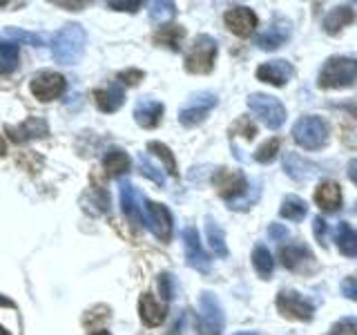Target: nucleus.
I'll list each match as a JSON object with an SVG mask.
<instances>
[{"mask_svg": "<svg viewBox=\"0 0 357 335\" xmlns=\"http://www.w3.org/2000/svg\"><path fill=\"white\" fill-rule=\"evenodd\" d=\"M87 40V31L78 22H70L63 29L56 31V36L52 38V56L56 63L61 65H74L83 56Z\"/></svg>", "mask_w": 357, "mask_h": 335, "instance_id": "obj_1", "label": "nucleus"}, {"mask_svg": "<svg viewBox=\"0 0 357 335\" xmlns=\"http://www.w3.org/2000/svg\"><path fill=\"white\" fill-rule=\"evenodd\" d=\"M357 81V59L351 56H331L324 63L317 76V85L321 89H344Z\"/></svg>", "mask_w": 357, "mask_h": 335, "instance_id": "obj_2", "label": "nucleus"}, {"mask_svg": "<svg viewBox=\"0 0 357 335\" xmlns=\"http://www.w3.org/2000/svg\"><path fill=\"white\" fill-rule=\"evenodd\" d=\"M328 134H331L328 123L315 114L301 117L293 126V139L299 148H304V150L324 148V145L328 143Z\"/></svg>", "mask_w": 357, "mask_h": 335, "instance_id": "obj_3", "label": "nucleus"}, {"mask_svg": "<svg viewBox=\"0 0 357 335\" xmlns=\"http://www.w3.org/2000/svg\"><path fill=\"white\" fill-rule=\"evenodd\" d=\"M217 50V40L208 34H201L190 45V52L185 56V70L190 74H210L212 67H215Z\"/></svg>", "mask_w": 357, "mask_h": 335, "instance_id": "obj_4", "label": "nucleus"}, {"mask_svg": "<svg viewBox=\"0 0 357 335\" xmlns=\"http://www.w3.org/2000/svg\"><path fill=\"white\" fill-rule=\"evenodd\" d=\"M141 223H148L150 232L156 239L167 244L172 237V215L163 204L141 199Z\"/></svg>", "mask_w": 357, "mask_h": 335, "instance_id": "obj_5", "label": "nucleus"}, {"mask_svg": "<svg viewBox=\"0 0 357 335\" xmlns=\"http://www.w3.org/2000/svg\"><path fill=\"white\" fill-rule=\"evenodd\" d=\"M248 107L257 114L266 128L279 130L286 121V107L279 98L271 94H250L248 96Z\"/></svg>", "mask_w": 357, "mask_h": 335, "instance_id": "obj_6", "label": "nucleus"}, {"mask_svg": "<svg viewBox=\"0 0 357 335\" xmlns=\"http://www.w3.org/2000/svg\"><path fill=\"white\" fill-rule=\"evenodd\" d=\"M199 333L201 335H221L223 324H226V315L219 304L215 293H201L199 299Z\"/></svg>", "mask_w": 357, "mask_h": 335, "instance_id": "obj_7", "label": "nucleus"}, {"mask_svg": "<svg viewBox=\"0 0 357 335\" xmlns=\"http://www.w3.org/2000/svg\"><path fill=\"white\" fill-rule=\"evenodd\" d=\"M217 105V96L212 92H197L190 96L188 103L178 110V123L183 128H197L199 123H204L210 110Z\"/></svg>", "mask_w": 357, "mask_h": 335, "instance_id": "obj_8", "label": "nucleus"}, {"mask_svg": "<svg viewBox=\"0 0 357 335\" xmlns=\"http://www.w3.org/2000/svg\"><path fill=\"white\" fill-rule=\"evenodd\" d=\"M277 308L282 313L284 318H290V320H299V322H310L312 320V304L301 297L295 290H282V293L277 295Z\"/></svg>", "mask_w": 357, "mask_h": 335, "instance_id": "obj_9", "label": "nucleus"}, {"mask_svg": "<svg viewBox=\"0 0 357 335\" xmlns=\"http://www.w3.org/2000/svg\"><path fill=\"white\" fill-rule=\"evenodd\" d=\"M183 248H185V262L190 268H195L199 273H210V268H212L210 257L204 251V246H201L199 232L195 226H188L183 230Z\"/></svg>", "mask_w": 357, "mask_h": 335, "instance_id": "obj_10", "label": "nucleus"}, {"mask_svg": "<svg viewBox=\"0 0 357 335\" xmlns=\"http://www.w3.org/2000/svg\"><path fill=\"white\" fill-rule=\"evenodd\" d=\"M65 76L59 74V72H43L38 74L36 78L31 81L29 89H31V94L36 96L38 100H54V98H59L63 92H65Z\"/></svg>", "mask_w": 357, "mask_h": 335, "instance_id": "obj_11", "label": "nucleus"}, {"mask_svg": "<svg viewBox=\"0 0 357 335\" xmlns=\"http://www.w3.org/2000/svg\"><path fill=\"white\" fill-rule=\"evenodd\" d=\"M223 20H226V27L234 34V36L239 38H248L250 34L255 31L257 27V14L252 9L248 7H232L226 11V16H223Z\"/></svg>", "mask_w": 357, "mask_h": 335, "instance_id": "obj_12", "label": "nucleus"}, {"mask_svg": "<svg viewBox=\"0 0 357 335\" xmlns=\"http://www.w3.org/2000/svg\"><path fill=\"white\" fill-rule=\"evenodd\" d=\"M282 262L288 271H295V273H312L317 268L315 257H312V253L301 244H293L282 248Z\"/></svg>", "mask_w": 357, "mask_h": 335, "instance_id": "obj_13", "label": "nucleus"}, {"mask_svg": "<svg viewBox=\"0 0 357 335\" xmlns=\"http://www.w3.org/2000/svg\"><path fill=\"white\" fill-rule=\"evenodd\" d=\"M293 76H295V67L290 65L288 61H282V59L268 61V63L257 67V78L264 81V83H271L275 87L286 85Z\"/></svg>", "mask_w": 357, "mask_h": 335, "instance_id": "obj_14", "label": "nucleus"}, {"mask_svg": "<svg viewBox=\"0 0 357 335\" xmlns=\"http://www.w3.org/2000/svg\"><path fill=\"white\" fill-rule=\"evenodd\" d=\"M290 34H293V27H290V22L284 20V18H277L271 27H268L266 31H261L259 36H257V47L264 50V52L279 50L290 38Z\"/></svg>", "mask_w": 357, "mask_h": 335, "instance_id": "obj_15", "label": "nucleus"}, {"mask_svg": "<svg viewBox=\"0 0 357 335\" xmlns=\"http://www.w3.org/2000/svg\"><path fill=\"white\" fill-rule=\"evenodd\" d=\"M284 170H286V174L290 179H293V181L306 184V181H310V179L319 172V165L308 161V159H304V156H299L297 152H286V156H284Z\"/></svg>", "mask_w": 357, "mask_h": 335, "instance_id": "obj_16", "label": "nucleus"}, {"mask_svg": "<svg viewBox=\"0 0 357 335\" xmlns=\"http://www.w3.org/2000/svg\"><path fill=\"white\" fill-rule=\"evenodd\" d=\"M161 117H163V103H159V100H154L150 96H143L137 103V107H134V119H137V123L145 130H152L159 126Z\"/></svg>", "mask_w": 357, "mask_h": 335, "instance_id": "obj_17", "label": "nucleus"}, {"mask_svg": "<svg viewBox=\"0 0 357 335\" xmlns=\"http://www.w3.org/2000/svg\"><path fill=\"white\" fill-rule=\"evenodd\" d=\"M9 132V139L16 141V143H22V141H29V139H40L45 134L50 132V126L47 121H43L38 117H29L27 121H22L20 126H14V128H7Z\"/></svg>", "mask_w": 357, "mask_h": 335, "instance_id": "obj_18", "label": "nucleus"}, {"mask_svg": "<svg viewBox=\"0 0 357 335\" xmlns=\"http://www.w3.org/2000/svg\"><path fill=\"white\" fill-rule=\"evenodd\" d=\"M139 313L145 327H161L167 315V306L150 293H143L139 299Z\"/></svg>", "mask_w": 357, "mask_h": 335, "instance_id": "obj_19", "label": "nucleus"}, {"mask_svg": "<svg viewBox=\"0 0 357 335\" xmlns=\"http://www.w3.org/2000/svg\"><path fill=\"white\" fill-rule=\"evenodd\" d=\"M119 199H121V210L134 226L141 223V206H139V193L130 181H121L119 184Z\"/></svg>", "mask_w": 357, "mask_h": 335, "instance_id": "obj_20", "label": "nucleus"}, {"mask_svg": "<svg viewBox=\"0 0 357 335\" xmlns=\"http://www.w3.org/2000/svg\"><path fill=\"white\" fill-rule=\"evenodd\" d=\"M315 204L324 212H335L342 208V188L335 181H321L315 190Z\"/></svg>", "mask_w": 357, "mask_h": 335, "instance_id": "obj_21", "label": "nucleus"}, {"mask_svg": "<svg viewBox=\"0 0 357 335\" xmlns=\"http://www.w3.org/2000/svg\"><path fill=\"white\" fill-rule=\"evenodd\" d=\"M123 103H126V92H123V87H119L116 83L96 92V105L98 110L107 112V114L116 112Z\"/></svg>", "mask_w": 357, "mask_h": 335, "instance_id": "obj_22", "label": "nucleus"}, {"mask_svg": "<svg viewBox=\"0 0 357 335\" xmlns=\"http://www.w3.org/2000/svg\"><path fill=\"white\" fill-rule=\"evenodd\" d=\"M335 241H337V248L346 257H357V230L351 223H337V232H335Z\"/></svg>", "mask_w": 357, "mask_h": 335, "instance_id": "obj_23", "label": "nucleus"}, {"mask_svg": "<svg viewBox=\"0 0 357 335\" xmlns=\"http://www.w3.org/2000/svg\"><path fill=\"white\" fill-rule=\"evenodd\" d=\"M355 20V11L351 5H342V7H335L331 14L324 18V29L328 34H337L340 29H344L346 25H351Z\"/></svg>", "mask_w": 357, "mask_h": 335, "instance_id": "obj_24", "label": "nucleus"}, {"mask_svg": "<svg viewBox=\"0 0 357 335\" xmlns=\"http://www.w3.org/2000/svg\"><path fill=\"white\" fill-rule=\"evenodd\" d=\"M206 234H208V244H210L212 253H215L217 257H228L226 232L221 230V226L212 217L206 219Z\"/></svg>", "mask_w": 357, "mask_h": 335, "instance_id": "obj_25", "label": "nucleus"}, {"mask_svg": "<svg viewBox=\"0 0 357 335\" xmlns=\"http://www.w3.org/2000/svg\"><path fill=\"white\" fill-rule=\"evenodd\" d=\"M132 165V159L128 156V152L123 150H109L103 156V168L109 177H119V174H126Z\"/></svg>", "mask_w": 357, "mask_h": 335, "instance_id": "obj_26", "label": "nucleus"}, {"mask_svg": "<svg viewBox=\"0 0 357 335\" xmlns=\"http://www.w3.org/2000/svg\"><path fill=\"white\" fill-rule=\"evenodd\" d=\"M306 212H308V204L297 195H288L282 201V208H279V215L288 221H301L306 217Z\"/></svg>", "mask_w": 357, "mask_h": 335, "instance_id": "obj_27", "label": "nucleus"}, {"mask_svg": "<svg viewBox=\"0 0 357 335\" xmlns=\"http://www.w3.org/2000/svg\"><path fill=\"white\" fill-rule=\"evenodd\" d=\"M252 266H255L257 275H259L261 279H271V275L275 271V260H273V255H271V251L266 248V246H255Z\"/></svg>", "mask_w": 357, "mask_h": 335, "instance_id": "obj_28", "label": "nucleus"}, {"mask_svg": "<svg viewBox=\"0 0 357 335\" xmlns=\"http://www.w3.org/2000/svg\"><path fill=\"white\" fill-rule=\"evenodd\" d=\"M183 36H185V31H183V27H178V25H163L159 31H156V36H154V40L156 43H161V45H165V47H170V50H178L181 47V40H183Z\"/></svg>", "mask_w": 357, "mask_h": 335, "instance_id": "obj_29", "label": "nucleus"}, {"mask_svg": "<svg viewBox=\"0 0 357 335\" xmlns=\"http://www.w3.org/2000/svg\"><path fill=\"white\" fill-rule=\"evenodd\" d=\"M18 65V43H0V74H11Z\"/></svg>", "mask_w": 357, "mask_h": 335, "instance_id": "obj_30", "label": "nucleus"}, {"mask_svg": "<svg viewBox=\"0 0 357 335\" xmlns=\"http://www.w3.org/2000/svg\"><path fill=\"white\" fill-rule=\"evenodd\" d=\"M148 150H150L152 154L159 156V159L165 163V170H167V172H170L172 177H176V161H174V156H172L170 148H167L165 143H161V141H150V143H148Z\"/></svg>", "mask_w": 357, "mask_h": 335, "instance_id": "obj_31", "label": "nucleus"}, {"mask_svg": "<svg viewBox=\"0 0 357 335\" xmlns=\"http://www.w3.org/2000/svg\"><path fill=\"white\" fill-rule=\"evenodd\" d=\"M137 161H139V168H141V174H143V177H148L150 181H154L156 186H161V188L165 186V177H163V172L148 159V156H145V154H139V156H137Z\"/></svg>", "mask_w": 357, "mask_h": 335, "instance_id": "obj_32", "label": "nucleus"}, {"mask_svg": "<svg viewBox=\"0 0 357 335\" xmlns=\"http://www.w3.org/2000/svg\"><path fill=\"white\" fill-rule=\"evenodd\" d=\"M174 14H176L174 3H165V0H159V3H152V5H150V18L156 20V22L170 20Z\"/></svg>", "mask_w": 357, "mask_h": 335, "instance_id": "obj_33", "label": "nucleus"}, {"mask_svg": "<svg viewBox=\"0 0 357 335\" xmlns=\"http://www.w3.org/2000/svg\"><path fill=\"white\" fill-rule=\"evenodd\" d=\"M279 145H282V141H279L277 137L271 139V141H266L264 145H259V150L255 152V159L259 163H273L277 152H279Z\"/></svg>", "mask_w": 357, "mask_h": 335, "instance_id": "obj_34", "label": "nucleus"}, {"mask_svg": "<svg viewBox=\"0 0 357 335\" xmlns=\"http://www.w3.org/2000/svg\"><path fill=\"white\" fill-rule=\"evenodd\" d=\"M5 34L11 38V40H22V43H31L36 45V47H40V45H45V40L38 36V34H31V31H25V29H18V27H7Z\"/></svg>", "mask_w": 357, "mask_h": 335, "instance_id": "obj_35", "label": "nucleus"}, {"mask_svg": "<svg viewBox=\"0 0 357 335\" xmlns=\"http://www.w3.org/2000/svg\"><path fill=\"white\" fill-rule=\"evenodd\" d=\"M328 335H357V318H344L335 322Z\"/></svg>", "mask_w": 357, "mask_h": 335, "instance_id": "obj_36", "label": "nucleus"}, {"mask_svg": "<svg viewBox=\"0 0 357 335\" xmlns=\"http://www.w3.org/2000/svg\"><path fill=\"white\" fill-rule=\"evenodd\" d=\"M159 290H161V297H163L165 302H170V299L174 297V282H172V275L163 273V275L159 277Z\"/></svg>", "mask_w": 357, "mask_h": 335, "instance_id": "obj_37", "label": "nucleus"}, {"mask_svg": "<svg viewBox=\"0 0 357 335\" xmlns=\"http://www.w3.org/2000/svg\"><path fill=\"white\" fill-rule=\"evenodd\" d=\"M312 230H315V239H317L321 246L326 244V232H328L326 221H324L321 217H315V219H312Z\"/></svg>", "mask_w": 357, "mask_h": 335, "instance_id": "obj_38", "label": "nucleus"}, {"mask_svg": "<svg viewBox=\"0 0 357 335\" xmlns=\"http://www.w3.org/2000/svg\"><path fill=\"white\" fill-rule=\"evenodd\" d=\"M342 290L349 299L357 302V277H346L344 284H342Z\"/></svg>", "mask_w": 357, "mask_h": 335, "instance_id": "obj_39", "label": "nucleus"}, {"mask_svg": "<svg viewBox=\"0 0 357 335\" xmlns=\"http://www.w3.org/2000/svg\"><path fill=\"white\" fill-rule=\"evenodd\" d=\"M268 237H271L273 241H284L288 237V230H286V226H282V223H271V228H268Z\"/></svg>", "mask_w": 357, "mask_h": 335, "instance_id": "obj_40", "label": "nucleus"}, {"mask_svg": "<svg viewBox=\"0 0 357 335\" xmlns=\"http://www.w3.org/2000/svg\"><path fill=\"white\" fill-rule=\"evenodd\" d=\"M143 78V72L141 70H126V72H121L119 74V81H123V83H128V85H134V83H139Z\"/></svg>", "mask_w": 357, "mask_h": 335, "instance_id": "obj_41", "label": "nucleus"}, {"mask_svg": "<svg viewBox=\"0 0 357 335\" xmlns=\"http://www.w3.org/2000/svg\"><path fill=\"white\" fill-rule=\"evenodd\" d=\"M107 7L116 9V11H139L141 3H139V0H132V3H116V0H109Z\"/></svg>", "mask_w": 357, "mask_h": 335, "instance_id": "obj_42", "label": "nucleus"}, {"mask_svg": "<svg viewBox=\"0 0 357 335\" xmlns=\"http://www.w3.org/2000/svg\"><path fill=\"white\" fill-rule=\"evenodd\" d=\"M349 177H351V181L357 186V159H353V161L349 163Z\"/></svg>", "mask_w": 357, "mask_h": 335, "instance_id": "obj_43", "label": "nucleus"}, {"mask_svg": "<svg viewBox=\"0 0 357 335\" xmlns=\"http://www.w3.org/2000/svg\"><path fill=\"white\" fill-rule=\"evenodd\" d=\"M0 306H7V308H16V304L11 299H7V297H3L0 295Z\"/></svg>", "mask_w": 357, "mask_h": 335, "instance_id": "obj_44", "label": "nucleus"}, {"mask_svg": "<svg viewBox=\"0 0 357 335\" xmlns=\"http://www.w3.org/2000/svg\"><path fill=\"white\" fill-rule=\"evenodd\" d=\"M7 154V143L3 139V134H0V156H5Z\"/></svg>", "mask_w": 357, "mask_h": 335, "instance_id": "obj_45", "label": "nucleus"}, {"mask_svg": "<svg viewBox=\"0 0 357 335\" xmlns=\"http://www.w3.org/2000/svg\"><path fill=\"white\" fill-rule=\"evenodd\" d=\"M92 335H109V331H105V329H100V331H94Z\"/></svg>", "mask_w": 357, "mask_h": 335, "instance_id": "obj_46", "label": "nucleus"}, {"mask_svg": "<svg viewBox=\"0 0 357 335\" xmlns=\"http://www.w3.org/2000/svg\"><path fill=\"white\" fill-rule=\"evenodd\" d=\"M234 335H257L255 331H241V333H234Z\"/></svg>", "mask_w": 357, "mask_h": 335, "instance_id": "obj_47", "label": "nucleus"}, {"mask_svg": "<svg viewBox=\"0 0 357 335\" xmlns=\"http://www.w3.org/2000/svg\"><path fill=\"white\" fill-rule=\"evenodd\" d=\"M5 5H9V0H0V7H5Z\"/></svg>", "mask_w": 357, "mask_h": 335, "instance_id": "obj_48", "label": "nucleus"}, {"mask_svg": "<svg viewBox=\"0 0 357 335\" xmlns=\"http://www.w3.org/2000/svg\"><path fill=\"white\" fill-rule=\"evenodd\" d=\"M0 335H9V331H5L3 327H0Z\"/></svg>", "mask_w": 357, "mask_h": 335, "instance_id": "obj_49", "label": "nucleus"}]
</instances>
